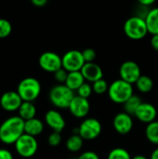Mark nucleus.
I'll list each match as a JSON object with an SVG mask.
<instances>
[{
  "mask_svg": "<svg viewBox=\"0 0 158 159\" xmlns=\"http://www.w3.org/2000/svg\"><path fill=\"white\" fill-rule=\"evenodd\" d=\"M24 123L19 116L6 119L0 125V141L5 144H14L24 134Z\"/></svg>",
  "mask_w": 158,
  "mask_h": 159,
  "instance_id": "f257e3e1",
  "label": "nucleus"
},
{
  "mask_svg": "<svg viewBox=\"0 0 158 159\" xmlns=\"http://www.w3.org/2000/svg\"><path fill=\"white\" fill-rule=\"evenodd\" d=\"M133 85L119 78L109 85L108 96L109 99L117 104H124L134 93Z\"/></svg>",
  "mask_w": 158,
  "mask_h": 159,
  "instance_id": "f03ea898",
  "label": "nucleus"
},
{
  "mask_svg": "<svg viewBox=\"0 0 158 159\" xmlns=\"http://www.w3.org/2000/svg\"><path fill=\"white\" fill-rule=\"evenodd\" d=\"M74 96V91L70 89L64 84L54 86L48 94L50 102L59 109H68Z\"/></svg>",
  "mask_w": 158,
  "mask_h": 159,
  "instance_id": "7ed1b4c3",
  "label": "nucleus"
},
{
  "mask_svg": "<svg viewBox=\"0 0 158 159\" xmlns=\"http://www.w3.org/2000/svg\"><path fill=\"white\" fill-rule=\"evenodd\" d=\"M125 34L132 40H141L146 36L148 33L145 19L142 16H132L124 23Z\"/></svg>",
  "mask_w": 158,
  "mask_h": 159,
  "instance_id": "20e7f679",
  "label": "nucleus"
},
{
  "mask_svg": "<svg viewBox=\"0 0 158 159\" xmlns=\"http://www.w3.org/2000/svg\"><path fill=\"white\" fill-rule=\"evenodd\" d=\"M17 92L23 102H34L41 93V84L34 77H25L18 85Z\"/></svg>",
  "mask_w": 158,
  "mask_h": 159,
  "instance_id": "39448f33",
  "label": "nucleus"
},
{
  "mask_svg": "<svg viewBox=\"0 0 158 159\" xmlns=\"http://www.w3.org/2000/svg\"><path fill=\"white\" fill-rule=\"evenodd\" d=\"M15 150L19 156L24 158L34 157L38 149V143L35 137L24 133L14 143Z\"/></svg>",
  "mask_w": 158,
  "mask_h": 159,
  "instance_id": "423d86ee",
  "label": "nucleus"
},
{
  "mask_svg": "<svg viewBox=\"0 0 158 159\" xmlns=\"http://www.w3.org/2000/svg\"><path fill=\"white\" fill-rule=\"evenodd\" d=\"M101 122L93 117L86 118L78 127V134L84 139V141H92L97 139L102 133Z\"/></svg>",
  "mask_w": 158,
  "mask_h": 159,
  "instance_id": "0eeeda50",
  "label": "nucleus"
},
{
  "mask_svg": "<svg viewBox=\"0 0 158 159\" xmlns=\"http://www.w3.org/2000/svg\"><path fill=\"white\" fill-rule=\"evenodd\" d=\"M62 68H64L68 73L81 71L84 64L86 63L82 51L73 49L69 50L61 57Z\"/></svg>",
  "mask_w": 158,
  "mask_h": 159,
  "instance_id": "6e6552de",
  "label": "nucleus"
},
{
  "mask_svg": "<svg viewBox=\"0 0 158 159\" xmlns=\"http://www.w3.org/2000/svg\"><path fill=\"white\" fill-rule=\"evenodd\" d=\"M38 63L42 70L52 74L62 68L61 57L53 51H46L42 53L38 59Z\"/></svg>",
  "mask_w": 158,
  "mask_h": 159,
  "instance_id": "1a4fd4ad",
  "label": "nucleus"
},
{
  "mask_svg": "<svg viewBox=\"0 0 158 159\" xmlns=\"http://www.w3.org/2000/svg\"><path fill=\"white\" fill-rule=\"evenodd\" d=\"M119 75L121 79L133 85L142 75L141 68L137 62L133 61H127L121 64L119 68Z\"/></svg>",
  "mask_w": 158,
  "mask_h": 159,
  "instance_id": "9d476101",
  "label": "nucleus"
},
{
  "mask_svg": "<svg viewBox=\"0 0 158 159\" xmlns=\"http://www.w3.org/2000/svg\"><path fill=\"white\" fill-rule=\"evenodd\" d=\"M68 109L73 116L76 118H85L89 114L90 103L88 99L75 95L72 100Z\"/></svg>",
  "mask_w": 158,
  "mask_h": 159,
  "instance_id": "9b49d317",
  "label": "nucleus"
},
{
  "mask_svg": "<svg viewBox=\"0 0 158 159\" xmlns=\"http://www.w3.org/2000/svg\"><path fill=\"white\" fill-rule=\"evenodd\" d=\"M133 119L132 116L126 112H120L116 114L113 119V126L115 130L121 135H126L129 133L133 129Z\"/></svg>",
  "mask_w": 158,
  "mask_h": 159,
  "instance_id": "f8f14e48",
  "label": "nucleus"
},
{
  "mask_svg": "<svg viewBox=\"0 0 158 159\" xmlns=\"http://www.w3.org/2000/svg\"><path fill=\"white\" fill-rule=\"evenodd\" d=\"M22 99L16 91H7L0 98V105L7 112L18 111L22 103Z\"/></svg>",
  "mask_w": 158,
  "mask_h": 159,
  "instance_id": "ddd939ff",
  "label": "nucleus"
},
{
  "mask_svg": "<svg viewBox=\"0 0 158 159\" xmlns=\"http://www.w3.org/2000/svg\"><path fill=\"white\" fill-rule=\"evenodd\" d=\"M46 124L52 129V131L61 132L66 126V122L62 115L54 109L48 110L45 115Z\"/></svg>",
  "mask_w": 158,
  "mask_h": 159,
  "instance_id": "4468645a",
  "label": "nucleus"
},
{
  "mask_svg": "<svg viewBox=\"0 0 158 159\" xmlns=\"http://www.w3.org/2000/svg\"><path fill=\"white\" fill-rule=\"evenodd\" d=\"M134 116L139 121L144 124H149L156 120L157 116V110L152 103L142 102Z\"/></svg>",
  "mask_w": 158,
  "mask_h": 159,
  "instance_id": "2eb2a0df",
  "label": "nucleus"
},
{
  "mask_svg": "<svg viewBox=\"0 0 158 159\" xmlns=\"http://www.w3.org/2000/svg\"><path fill=\"white\" fill-rule=\"evenodd\" d=\"M81 73L85 80L88 83H94L102 78H103V72L102 67L93 62H86L81 69Z\"/></svg>",
  "mask_w": 158,
  "mask_h": 159,
  "instance_id": "dca6fc26",
  "label": "nucleus"
},
{
  "mask_svg": "<svg viewBox=\"0 0 158 159\" xmlns=\"http://www.w3.org/2000/svg\"><path fill=\"white\" fill-rule=\"evenodd\" d=\"M43 130H44V123L36 117L29 119L24 123V133L28 135L36 137L40 135L43 132Z\"/></svg>",
  "mask_w": 158,
  "mask_h": 159,
  "instance_id": "f3484780",
  "label": "nucleus"
},
{
  "mask_svg": "<svg viewBox=\"0 0 158 159\" xmlns=\"http://www.w3.org/2000/svg\"><path fill=\"white\" fill-rule=\"evenodd\" d=\"M145 22L147 25L148 33L152 35L158 34V7H154L150 9L145 17Z\"/></svg>",
  "mask_w": 158,
  "mask_h": 159,
  "instance_id": "a211bd4d",
  "label": "nucleus"
},
{
  "mask_svg": "<svg viewBox=\"0 0 158 159\" xmlns=\"http://www.w3.org/2000/svg\"><path fill=\"white\" fill-rule=\"evenodd\" d=\"M86 82L81 71H76V72H70L68 73L67 79L65 81V84L70 89L73 91H76L84 83Z\"/></svg>",
  "mask_w": 158,
  "mask_h": 159,
  "instance_id": "6ab92c4d",
  "label": "nucleus"
},
{
  "mask_svg": "<svg viewBox=\"0 0 158 159\" xmlns=\"http://www.w3.org/2000/svg\"><path fill=\"white\" fill-rule=\"evenodd\" d=\"M19 116L24 121L34 118L36 115V107L33 102H22L20 107L18 110Z\"/></svg>",
  "mask_w": 158,
  "mask_h": 159,
  "instance_id": "aec40b11",
  "label": "nucleus"
},
{
  "mask_svg": "<svg viewBox=\"0 0 158 159\" xmlns=\"http://www.w3.org/2000/svg\"><path fill=\"white\" fill-rule=\"evenodd\" d=\"M84 144V139L79 135V134H74L73 133L66 141L65 146L68 151L72 153H76L79 152Z\"/></svg>",
  "mask_w": 158,
  "mask_h": 159,
  "instance_id": "412c9836",
  "label": "nucleus"
},
{
  "mask_svg": "<svg viewBox=\"0 0 158 159\" xmlns=\"http://www.w3.org/2000/svg\"><path fill=\"white\" fill-rule=\"evenodd\" d=\"M135 86H136L137 89L140 92L148 93L153 89L154 82H153V80H152V78L150 76L145 75H142L140 76V78L137 80V82L135 83Z\"/></svg>",
  "mask_w": 158,
  "mask_h": 159,
  "instance_id": "4be33fe9",
  "label": "nucleus"
},
{
  "mask_svg": "<svg viewBox=\"0 0 158 159\" xmlns=\"http://www.w3.org/2000/svg\"><path fill=\"white\" fill-rule=\"evenodd\" d=\"M142 101L141 99L140 96L133 94L123 105H124V112L128 113L130 116H134L137 109L139 108V106L142 104Z\"/></svg>",
  "mask_w": 158,
  "mask_h": 159,
  "instance_id": "5701e85b",
  "label": "nucleus"
},
{
  "mask_svg": "<svg viewBox=\"0 0 158 159\" xmlns=\"http://www.w3.org/2000/svg\"><path fill=\"white\" fill-rule=\"evenodd\" d=\"M145 137L151 143L158 145V121L155 120L147 124L145 129Z\"/></svg>",
  "mask_w": 158,
  "mask_h": 159,
  "instance_id": "b1692460",
  "label": "nucleus"
},
{
  "mask_svg": "<svg viewBox=\"0 0 158 159\" xmlns=\"http://www.w3.org/2000/svg\"><path fill=\"white\" fill-rule=\"evenodd\" d=\"M131 156L129 153L128 150L121 148V147H116L112 149L109 154L107 159H131Z\"/></svg>",
  "mask_w": 158,
  "mask_h": 159,
  "instance_id": "393cba45",
  "label": "nucleus"
},
{
  "mask_svg": "<svg viewBox=\"0 0 158 159\" xmlns=\"http://www.w3.org/2000/svg\"><path fill=\"white\" fill-rule=\"evenodd\" d=\"M108 89H109V85H108L107 81L103 78L92 83V89L95 94L102 95L108 91Z\"/></svg>",
  "mask_w": 158,
  "mask_h": 159,
  "instance_id": "a878e982",
  "label": "nucleus"
},
{
  "mask_svg": "<svg viewBox=\"0 0 158 159\" xmlns=\"http://www.w3.org/2000/svg\"><path fill=\"white\" fill-rule=\"evenodd\" d=\"M12 32L11 23L6 19H0V38L7 37Z\"/></svg>",
  "mask_w": 158,
  "mask_h": 159,
  "instance_id": "bb28decb",
  "label": "nucleus"
},
{
  "mask_svg": "<svg viewBox=\"0 0 158 159\" xmlns=\"http://www.w3.org/2000/svg\"><path fill=\"white\" fill-rule=\"evenodd\" d=\"M76 93L78 96L80 97H83V98H86V99H88L91 94L93 93V89H92V85L88 82H85L77 90H76Z\"/></svg>",
  "mask_w": 158,
  "mask_h": 159,
  "instance_id": "cd10ccee",
  "label": "nucleus"
},
{
  "mask_svg": "<svg viewBox=\"0 0 158 159\" xmlns=\"http://www.w3.org/2000/svg\"><path fill=\"white\" fill-rule=\"evenodd\" d=\"M61 140H62V138H61V132L52 131V132L49 134L48 138H47V143H48V144H49L50 146H52V147H57V146H59V145L61 144Z\"/></svg>",
  "mask_w": 158,
  "mask_h": 159,
  "instance_id": "c85d7f7f",
  "label": "nucleus"
},
{
  "mask_svg": "<svg viewBox=\"0 0 158 159\" xmlns=\"http://www.w3.org/2000/svg\"><path fill=\"white\" fill-rule=\"evenodd\" d=\"M54 78L59 84H65V81L68 76V72L64 68H61L58 71H56L54 74Z\"/></svg>",
  "mask_w": 158,
  "mask_h": 159,
  "instance_id": "c756f323",
  "label": "nucleus"
},
{
  "mask_svg": "<svg viewBox=\"0 0 158 159\" xmlns=\"http://www.w3.org/2000/svg\"><path fill=\"white\" fill-rule=\"evenodd\" d=\"M82 54L86 62H93L96 59V51L93 48H86L82 51Z\"/></svg>",
  "mask_w": 158,
  "mask_h": 159,
  "instance_id": "7c9ffc66",
  "label": "nucleus"
},
{
  "mask_svg": "<svg viewBox=\"0 0 158 159\" xmlns=\"http://www.w3.org/2000/svg\"><path fill=\"white\" fill-rule=\"evenodd\" d=\"M76 159H100V157L93 151H86L83 152Z\"/></svg>",
  "mask_w": 158,
  "mask_h": 159,
  "instance_id": "2f4dec72",
  "label": "nucleus"
},
{
  "mask_svg": "<svg viewBox=\"0 0 158 159\" xmlns=\"http://www.w3.org/2000/svg\"><path fill=\"white\" fill-rule=\"evenodd\" d=\"M0 159H13V155L9 150L0 148Z\"/></svg>",
  "mask_w": 158,
  "mask_h": 159,
  "instance_id": "473e14b6",
  "label": "nucleus"
},
{
  "mask_svg": "<svg viewBox=\"0 0 158 159\" xmlns=\"http://www.w3.org/2000/svg\"><path fill=\"white\" fill-rule=\"evenodd\" d=\"M151 46H152V48L156 51H158V34H157L152 35V38H151Z\"/></svg>",
  "mask_w": 158,
  "mask_h": 159,
  "instance_id": "72a5a7b5",
  "label": "nucleus"
},
{
  "mask_svg": "<svg viewBox=\"0 0 158 159\" xmlns=\"http://www.w3.org/2000/svg\"><path fill=\"white\" fill-rule=\"evenodd\" d=\"M31 2L34 6L41 7H44L47 3V0H31Z\"/></svg>",
  "mask_w": 158,
  "mask_h": 159,
  "instance_id": "f704fd0d",
  "label": "nucleus"
},
{
  "mask_svg": "<svg viewBox=\"0 0 158 159\" xmlns=\"http://www.w3.org/2000/svg\"><path fill=\"white\" fill-rule=\"evenodd\" d=\"M141 6H143V7H149V6H152L156 0H137Z\"/></svg>",
  "mask_w": 158,
  "mask_h": 159,
  "instance_id": "c9c22d12",
  "label": "nucleus"
},
{
  "mask_svg": "<svg viewBox=\"0 0 158 159\" xmlns=\"http://www.w3.org/2000/svg\"><path fill=\"white\" fill-rule=\"evenodd\" d=\"M150 159H158V147L152 152L150 156Z\"/></svg>",
  "mask_w": 158,
  "mask_h": 159,
  "instance_id": "e433bc0d",
  "label": "nucleus"
},
{
  "mask_svg": "<svg viewBox=\"0 0 158 159\" xmlns=\"http://www.w3.org/2000/svg\"><path fill=\"white\" fill-rule=\"evenodd\" d=\"M131 159H148L146 157H144V156H142V155H138V156H135V157H133Z\"/></svg>",
  "mask_w": 158,
  "mask_h": 159,
  "instance_id": "4c0bfd02",
  "label": "nucleus"
}]
</instances>
